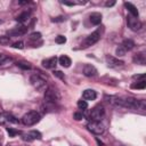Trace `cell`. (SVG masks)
Segmentation results:
<instances>
[{
  "mask_svg": "<svg viewBox=\"0 0 146 146\" xmlns=\"http://www.w3.org/2000/svg\"><path fill=\"white\" fill-rule=\"evenodd\" d=\"M87 129L94 135H102L105 131L104 125L99 121H89L87 123Z\"/></svg>",
  "mask_w": 146,
  "mask_h": 146,
  "instance_id": "obj_6",
  "label": "cell"
},
{
  "mask_svg": "<svg viewBox=\"0 0 146 146\" xmlns=\"http://www.w3.org/2000/svg\"><path fill=\"white\" fill-rule=\"evenodd\" d=\"M16 65H17L18 67L23 68V70H31V65H30V63H23V62H17V63H16Z\"/></svg>",
  "mask_w": 146,
  "mask_h": 146,
  "instance_id": "obj_24",
  "label": "cell"
},
{
  "mask_svg": "<svg viewBox=\"0 0 146 146\" xmlns=\"http://www.w3.org/2000/svg\"><path fill=\"white\" fill-rule=\"evenodd\" d=\"M52 73H54L55 76H57V78H59V79H62V80H64V78H65V76H64V73L60 72V71H54Z\"/></svg>",
  "mask_w": 146,
  "mask_h": 146,
  "instance_id": "obj_31",
  "label": "cell"
},
{
  "mask_svg": "<svg viewBox=\"0 0 146 146\" xmlns=\"http://www.w3.org/2000/svg\"><path fill=\"white\" fill-rule=\"evenodd\" d=\"M97 143H98V144H99V145H100V146H103V143H102V141H100V140H99V139H97Z\"/></svg>",
  "mask_w": 146,
  "mask_h": 146,
  "instance_id": "obj_38",
  "label": "cell"
},
{
  "mask_svg": "<svg viewBox=\"0 0 146 146\" xmlns=\"http://www.w3.org/2000/svg\"><path fill=\"white\" fill-rule=\"evenodd\" d=\"M63 5H66V6H74L75 3L74 2H70V1H62Z\"/></svg>",
  "mask_w": 146,
  "mask_h": 146,
  "instance_id": "obj_37",
  "label": "cell"
},
{
  "mask_svg": "<svg viewBox=\"0 0 146 146\" xmlns=\"http://www.w3.org/2000/svg\"><path fill=\"white\" fill-rule=\"evenodd\" d=\"M59 98H60V95L57 89H55L54 87H49L46 89V91H44V102L46 103L55 104L59 100Z\"/></svg>",
  "mask_w": 146,
  "mask_h": 146,
  "instance_id": "obj_3",
  "label": "cell"
},
{
  "mask_svg": "<svg viewBox=\"0 0 146 146\" xmlns=\"http://www.w3.org/2000/svg\"><path fill=\"white\" fill-rule=\"evenodd\" d=\"M58 63L63 66V67H70V65L72 64V60L70 57H67L66 55H63L58 58Z\"/></svg>",
  "mask_w": 146,
  "mask_h": 146,
  "instance_id": "obj_19",
  "label": "cell"
},
{
  "mask_svg": "<svg viewBox=\"0 0 146 146\" xmlns=\"http://www.w3.org/2000/svg\"><path fill=\"white\" fill-rule=\"evenodd\" d=\"M6 59H7V56H6V55H3V54H0V64H2Z\"/></svg>",
  "mask_w": 146,
  "mask_h": 146,
  "instance_id": "obj_35",
  "label": "cell"
},
{
  "mask_svg": "<svg viewBox=\"0 0 146 146\" xmlns=\"http://www.w3.org/2000/svg\"><path fill=\"white\" fill-rule=\"evenodd\" d=\"M22 139L24 141H33L36 139H41V133L38 130H31L29 132L22 133Z\"/></svg>",
  "mask_w": 146,
  "mask_h": 146,
  "instance_id": "obj_10",
  "label": "cell"
},
{
  "mask_svg": "<svg viewBox=\"0 0 146 146\" xmlns=\"http://www.w3.org/2000/svg\"><path fill=\"white\" fill-rule=\"evenodd\" d=\"M102 17H103V16H102L100 13H92V14H90L89 19H90L91 24L98 25V24H100V22H102Z\"/></svg>",
  "mask_w": 146,
  "mask_h": 146,
  "instance_id": "obj_17",
  "label": "cell"
},
{
  "mask_svg": "<svg viewBox=\"0 0 146 146\" xmlns=\"http://www.w3.org/2000/svg\"><path fill=\"white\" fill-rule=\"evenodd\" d=\"M132 60L136 63V64H139V65H145L146 64V57H145V54L144 52H138L133 56Z\"/></svg>",
  "mask_w": 146,
  "mask_h": 146,
  "instance_id": "obj_16",
  "label": "cell"
},
{
  "mask_svg": "<svg viewBox=\"0 0 146 146\" xmlns=\"http://www.w3.org/2000/svg\"><path fill=\"white\" fill-rule=\"evenodd\" d=\"M108 102L121 106V107H125V108H130V110H145L146 107V103L143 99H137L133 97H128V96H122V97H110Z\"/></svg>",
  "mask_w": 146,
  "mask_h": 146,
  "instance_id": "obj_1",
  "label": "cell"
},
{
  "mask_svg": "<svg viewBox=\"0 0 146 146\" xmlns=\"http://www.w3.org/2000/svg\"><path fill=\"white\" fill-rule=\"evenodd\" d=\"M124 7L128 9V11L130 13L131 16L138 18V10H137V8H136L131 2H124Z\"/></svg>",
  "mask_w": 146,
  "mask_h": 146,
  "instance_id": "obj_18",
  "label": "cell"
},
{
  "mask_svg": "<svg viewBox=\"0 0 146 146\" xmlns=\"http://www.w3.org/2000/svg\"><path fill=\"white\" fill-rule=\"evenodd\" d=\"M27 26H25V25H19V26H16V27H14V29H11V30H9L8 31V36L10 38V36H18V35H23V34H25L26 32H27Z\"/></svg>",
  "mask_w": 146,
  "mask_h": 146,
  "instance_id": "obj_11",
  "label": "cell"
},
{
  "mask_svg": "<svg viewBox=\"0 0 146 146\" xmlns=\"http://www.w3.org/2000/svg\"><path fill=\"white\" fill-rule=\"evenodd\" d=\"M105 59H106V63H107V66L108 67H121V66H123V64H124V62L123 60H120L119 58H115V57H113V56H110V55H107L106 57H105Z\"/></svg>",
  "mask_w": 146,
  "mask_h": 146,
  "instance_id": "obj_12",
  "label": "cell"
},
{
  "mask_svg": "<svg viewBox=\"0 0 146 146\" xmlns=\"http://www.w3.org/2000/svg\"><path fill=\"white\" fill-rule=\"evenodd\" d=\"M55 41H56V43H59V44H60V43H65V42H66V38H65L64 35H58Z\"/></svg>",
  "mask_w": 146,
  "mask_h": 146,
  "instance_id": "obj_30",
  "label": "cell"
},
{
  "mask_svg": "<svg viewBox=\"0 0 146 146\" xmlns=\"http://www.w3.org/2000/svg\"><path fill=\"white\" fill-rule=\"evenodd\" d=\"M63 21H65V17H63V16H59V17H56L52 19V22H63Z\"/></svg>",
  "mask_w": 146,
  "mask_h": 146,
  "instance_id": "obj_34",
  "label": "cell"
},
{
  "mask_svg": "<svg viewBox=\"0 0 146 146\" xmlns=\"http://www.w3.org/2000/svg\"><path fill=\"white\" fill-rule=\"evenodd\" d=\"M41 119V115L39 112L36 111H30L27 113H25L22 117V123L26 127H32L34 124H36Z\"/></svg>",
  "mask_w": 146,
  "mask_h": 146,
  "instance_id": "obj_2",
  "label": "cell"
},
{
  "mask_svg": "<svg viewBox=\"0 0 146 146\" xmlns=\"http://www.w3.org/2000/svg\"><path fill=\"white\" fill-rule=\"evenodd\" d=\"M145 87H146L145 80L144 81H137L136 83H132L131 84V88L132 89H145Z\"/></svg>",
  "mask_w": 146,
  "mask_h": 146,
  "instance_id": "obj_22",
  "label": "cell"
},
{
  "mask_svg": "<svg viewBox=\"0 0 146 146\" xmlns=\"http://www.w3.org/2000/svg\"><path fill=\"white\" fill-rule=\"evenodd\" d=\"M82 72H83V74H84L86 76H88V78L95 76V75L97 74V70H96V67H95L94 65H91V64H86V65L83 66Z\"/></svg>",
  "mask_w": 146,
  "mask_h": 146,
  "instance_id": "obj_13",
  "label": "cell"
},
{
  "mask_svg": "<svg viewBox=\"0 0 146 146\" xmlns=\"http://www.w3.org/2000/svg\"><path fill=\"white\" fill-rule=\"evenodd\" d=\"M114 5H115V1H107V2L105 3L106 7H112V6H114Z\"/></svg>",
  "mask_w": 146,
  "mask_h": 146,
  "instance_id": "obj_36",
  "label": "cell"
},
{
  "mask_svg": "<svg viewBox=\"0 0 146 146\" xmlns=\"http://www.w3.org/2000/svg\"><path fill=\"white\" fill-rule=\"evenodd\" d=\"M1 23H2V21H1V19H0V24H1Z\"/></svg>",
  "mask_w": 146,
  "mask_h": 146,
  "instance_id": "obj_39",
  "label": "cell"
},
{
  "mask_svg": "<svg viewBox=\"0 0 146 146\" xmlns=\"http://www.w3.org/2000/svg\"><path fill=\"white\" fill-rule=\"evenodd\" d=\"M11 47L13 48H16V49H23L24 48V43L22 41H16V42H14L11 44Z\"/></svg>",
  "mask_w": 146,
  "mask_h": 146,
  "instance_id": "obj_28",
  "label": "cell"
},
{
  "mask_svg": "<svg viewBox=\"0 0 146 146\" xmlns=\"http://www.w3.org/2000/svg\"><path fill=\"white\" fill-rule=\"evenodd\" d=\"M7 132L9 133L10 137H14V136H16V135H21V133H22L19 130H15V129H13V128H8V129H7Z\"/></svg>",
  "mask_w": 146,
  "mask_h": 146,
  "instance_id": "obj_27",
  "label": "cell"
},
{
  "mask_svg": "<svg viewBox=\"0 0 146 146\" xmlns=\"http://www.w3.org/2000/svg\"><path fill=\"white\" fill-rule=\"evenodd\" d=\"M57 62H58V58L56 56H54V57L43 59L42 60V66L46 67V68H54L57 65Z\"/></svg>",
  "mask_w": 146,
  "mask_h": 146,
  "instance_id": "obj_14",
  "label": "cell"
},
{
  "mask_svg": "<svg viewBox=\"0 0 146 146\" xmlns=\"http://www.w3.org/2000/svg\"><path fill=\"white\" fill-rule=\"evenodd\" d=\"M78 107H79V110H82V111H84V110H87L88 108V103L86 102V100H79L78 102Z\"/></svg>",
  "mask_w": 146,
  "mask_h": 146,
  "instance_id": "obj_25",
  "label": "cell"
},
{
  "mask_svg": "<svg viewBox=\"0 0 146 146\" xmlns=\"http://www.w3.org/2000/svg\"><path fill=\"white\" fill-rule=\"evenodd\" d=\"M29 18H30V13H29V11H23L22 14H19V15L16 17V21H17L18 23H24V22H26Z\"/></svg>",
  "mask_w": 146,
  "mask_h": 146,
  "instance_id": "obj_21",
  "label": "cell"
},
{
  "mask_svg": "<svg viewBox=\"0 0 146 146\" xmlns=\"http://www.w3.org/2000/svg\"><path fill=\"white\" fill-rule=\"evenodd\" d=\"M30 82L33 86V88H35L36 90H43L47 86L46 79L42 78L40 74H32L30 76Z\"/></svg>",
  "mask_w": 146,
  "mask_h": 146,
  "instance_id": "obj_4",
  "label": "cell"
},
{
  "mask_svg": "<svg viewBox=\"0 0 146 146\" xmlns=\"http://www.w3.org/2000/svg\"><path fill=\"white\" fill-rule=\"evenodd\" d=\"M96 97H97V94L92 89H86L82 92V98L84 100H94V99H96Z\"/></svg>",
  "mask_w": 146,
  "mask_h": 146,
  "instance_id": "obj_15",
  "label": "cell"
},
{
  "mask_svg": "<svg viewBox=\"0 0 146 146\" xmlns=\"http://www.w3.org/2000/svg\"><path fill=\"white\" fill-rule=\"evenodd\" d=\"M127 25H128V27L131 31H135V32L141 30V27H143L141 22L138 18H136V17H133L131 15H128L127 16Z\"/></svg>",
  "mask_w": 146,
  "mask_h": 146,
  "instance_id": "obj_8",
  "label": "cell"
},
{
  "mask_svg": "<svg viewBox=\"0 0 146 146\" xmlns=\"http://www.w3.org/2000/svg\"><path fill=\"white\" fill-rule=\"evenodd\" d=\"M41 39V33L40 32H33L30 34V40L32 41H35L34 44H36V40H40Z\"/></svg>",
  "mask_w": 146,
  "mask_h": 146,
  "instance_id": "obj_23",
  "label": "cell"
},
{
  "mask_svg": "<svg viewBox=\"0 0 146 146\" xmlns=\"http://www.w3.org/2000/svg\"><path fill=\"white\" fill-rule=\"evenodd\" d=\"M115 54H116V56H117V57H119V56H124L125 50H124L121 46H119V47L116 48V50H115Z\"/></svg>",
  "mask_w": 146,
  "mask_h": 146,
  "instance_id": "obj_29",
  "label": "cell"
},
{
  "mask_svg": "<svg viewBox=\"0 0 146 146\" xmlns=\"http://www.w3.org/2000/svg\"><path fill=\"white\" fill-rule=\"evenodd\" d=\"M104 115H105V108H104L103 105L95 106L91 110V112H90V119H91V121H99L100 122V120L104 117Z\"/></svg>",
  "mask_w": 146,
  "mask_h": 146,
  "instance_id": "obj_7",
  "label": "cell"
},
{
  "mask_svg": "<svg viewBox=\"0 0 146 146\" xmlns=\"http://www.w3.org/2000/svg\"><path fill=\"white\" fill-rule=\"evenodd\" d=\"M73 116H74V119H75L76 121H80V120H82V119H83V114H82L81 112H75Z\"/></svg>",
  "mask_w": 146,
  "mask_h": 146,
  "instance_id": "obj_32",
  "label": "cell"
},
{
  "mask_svg": "<svg viewBox=\"0 0 146 146\" xmlns=\"http://www.w3.org/2000/svg\"><path fill=\"white\" fill-rule=\"evenodd\" d=\"M121 47H122L125 51H127V50H131V49L135 47V42H133L131 39H125V40H123Z\"/></svg>",
  "mask_w": 146,
  "mask_h": 146,
  "instance_id": "obj_20",
  "label": "cell"
},
{
  "mask_svg": "<svg viewBox=\"0 0 146 146\" xmlns=\"http://www.w3.org/2000/svg\"><path fill=\"white\" fill-rule=\"evenodd\" d=\"M133 79H137L139 81H144L145 80V75L144 74H140V75H133Z\"/></svg>",
  "mask_w": 146,
  "mask_h": 146,
  "instance_id": "obj_33",
  "label": "cell"
},
{
  "mask_svg": "<svg viewBox=\"0 0 146 146\" xmlns=\"http://www.w3.org/2000/svg\"><path fill=\"white\" fill-rule=\"evenodd\" d=\"M9 42H10V38L8 35H1L0 36V44L6 46V44H9Z\"/></svg>",
  "mask_w": 146,
  "mask_h": 146,
  "instance_id": "obj_26",
  "label": "cell"
},
{
  "mask_svg": "<svg viewBox=\"0 0 146 146\" xmlns=\"http://www.w3.org/2000/svg\"><path fill=\"white\" fill-rule=\"evenodd\" d=\"M18 119L15 117L13 114L10 113H6V112H2L0 113V124L1 125H5V124H16L18 123Z\"/></svg>",
  "mask_w": 146,
  "mask_h": 146,
  "instance_id": "obj_9",
  "label": "cell"
},
{
  "mask_svg": "<svg viewBox=\"0 0 146 146\" xmlns=\"http://www.w3.org/2000/svg\"><path fill=\"white\" fill-rule=\"evenodd\" d=\"M99 39H100V31L97 30V31L92 32L91 34H89V35L84 39V41H83V43L81 44V47H82V48H88V47L95 44L96 42H98Z\"/></svg>",
  "mask_w": 146,
  "mask_h": 146,
  "instance_id": "obj_5",
  "label": "cell"
}]
</instances>
